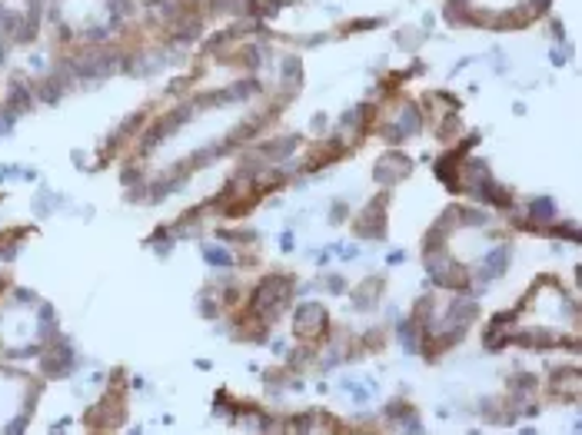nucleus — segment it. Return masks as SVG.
Instances as JSON below:
<instances>
[{"mask_svg": "<svg viewBox=\"0 0 582 435\" xmlns=\"http://www.w3.org/2000/svg\"><path fill=\"white\" fill-rule=\"evenodd\" d=\"M532 216H536V220H549V216H552V203L549 200H539L536 206H532Z\"/></svg>", "mask_w": 582, "mask_h": 435, "instance_id": "7ed1b4c3", "label": "nucleus"}, {"mask_svg": "<svg viewBox=\"0 0 582 435\" xmlns=\"http://www.w3.org/2000/svg\"><path fill=\"white\" fill-rule=\"evenodd\" d=\"M290 286H293L290 279L270 276L263 286H259V292H256V299H253V309L263 312V315H276V312L286 306V299H290Z\"/></svg>", "mask_w": 582, "mask_h": 435, "instance_id": "f257e3e1", "label": "nucleus"}, {"mask_svg": "<svg viewBox=\"0 0 582 435\" xmlns=\"http://www.w3.org/2000/svg\"><path fill=\"white\" fill-rule=\"evenodd\" d=\"M299 322H296V332L299 335H313L316 329H313V322H320L323 326V319H326V312L320 309V306H299Z\"/></svg>", "mask_w": 582, "mask_h": 435, "instance_id": "f03ea898", "label": "nucleus"}, {"mask_svg": "<svg viewBox=\"0 0 582 435\" xmlns=\"http://www.w3.org/2000/svg\"><path fill=\"white\" fill-rule=\"evenodd\" d=\"M206 259L210 263H220V266H230V256L223 249H213V246H206Z\"/></svg>", "mask_w": 582, "mask_h": 435, "instance_id": "20e7f679", "label": "nucleus"}]
</instances>
